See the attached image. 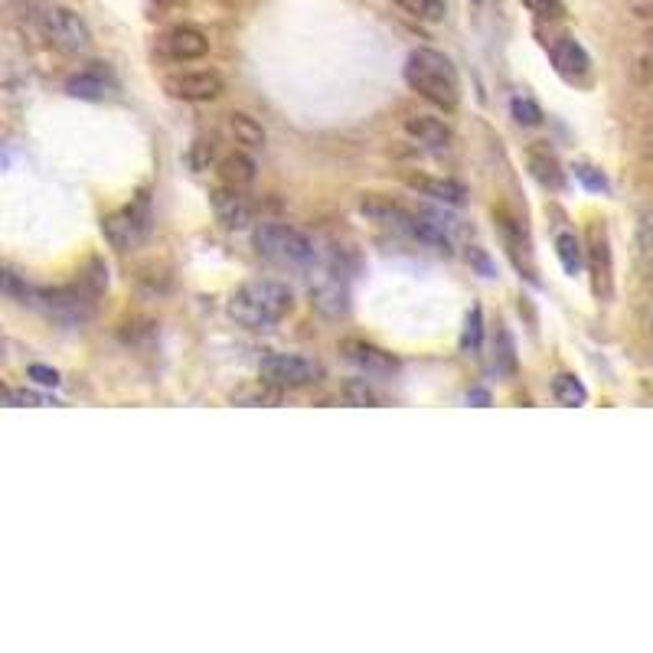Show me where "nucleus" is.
I'll return each instance as SVG.
<instances>
[{"label":"nucleus","instance_id":"7c9ffc66","mask_svg":"<svg viewBox=\"0 0 653 653\" xmlns=\"http://www.w3.org/2000/svg\"><path fill=\"white\" fill-rule=\"evenodd\" d=\"M471 262L480 268V275H484V278H494V265H490V258L480 249H471Z\"/></svg>","mask_w":653,"mask_h":653},{"label":"nucleus","instance_id":"f8f14e48","mask_svg":"<svg viewBox=\"0 0 653 653\" xmlns=\"http://www.w3.org/2000/svg\"><path fill=\"white\" fill-rule=\"evenodd\" d=\"M340 353L347 356V363H353L366 376H392L399 366L396 356L386 353L383 347H376V343H366V340H343Z\"/></svg>","mask_w":653,"mask_h":653},{"label":"nucleus","instance_id":"f257e3e1","mask_svg":"<svg viewBox=\"0 0 653 653\" xmlns=\"http://www.w3.org/2000/svg\"><path fill=\"white\" fill-rule=\"evenodd\" d=\"M405 85L422 95L425 102H431L441 112H454L461 105V76H458V66L451 63L445 53L438 49H428V46H418L405 59Z\"/></svg>","mask_w":653,"mask_h":653},{"label":"nucleus","instance_id":"4468645a","mask_svg":"<svg viewBox=\"0 0 653 653\" xmlns=\"http://www.w3.org/2000/svg\"><path fill=\"white\" fill-rule=\"evenodd\" d=\"M209 206L226 229H245L252 223V203L245 200L242 190H232L226 183L209 193Z\"/></svg>","mask_w":653,"mask_h":653},{"label":"nucleus","instance_id":"9d476101","mask_svg":"<svg viewBox=\"0 0 653 653\" xmlns=\"http://www.w3.org/2000/svg\"><path fill=\"white\" fill-rule=\"evenodd\" d=\"M164 89L177 102H213L223 95L226 82L216 69H193V72H177V76L164 79Z\"/></svg>","mask_w":653,"mask_h":653},{"label":"nucleus","instance_id":"c756f323","mask_svg":"<svg viewBox=\"0 0 653 653\" xmlns=\"http://www.w3.org/2000/svg\"><path fill=\"white\" fill-rule=\"evenodd\" d=\"M7 402L10 405H49L46 396H36V392H30V389H10Z\"/></svg>","mask_w":653,"mask_h":653},{"label":"nucleus","instance_id":"6ab92c4d","mask_svg":"<svg viewBox=\"0 0 653 653\" xmlns=\"http://www.w3.org/2000/svg\"><path fill=\"white\" fill-rule=\"evenodd\" d=\"M409 187L418 190L422 196H431V200H441L448 206H464L467 203V190L458 180H431V177H409Z\"/></svg>","mask_w":653,"mask_h":653},{"label":"nucleus","instance_id":"6e6552de","mask_svg":"<svg viewBox=\"0 0 653 653\" xmlns=\"http://www.w3.org/2000/svg\"><path fill=\"white\" fill-rule=\"evenodd\" d=\"M588 275H591V291H595L598 301H611L614 294V255H611V239L608 229L601 223L588 226Z\"/></svg>","mask_w":653,"mask_h":653},{"label":"nucleus","instance_id":"bb28decb","mask_svg":"<svg viewBox=\"0 0 653 653\" xmlns=\"http://www.w3.org/2000/svg\"><path fill=\"white\" fill-rule=\"evenodd\" d=\"M340 396L347 399L350 405H379L383 399H379V392L366 383V379H347L340 389Z\"/></svg>","mask_w":653,"mask_h":653},{"label":"nucleus","instance_id":"b1692460","mask_svg":"<svg viewBox=\"0 0 653 653\" xmlns=\"http://www.w3.org/2000/svg\"><path fill=\"white\" fill-rule=\"evenodd\" d=\"M494 366L503 376L516 373V343H513V334L503 324H497V337H494Z\"/></svg>","mask_w":653,"mask_h":653},{"label":"nucleus","instance_id":"72a5a7b5","mask_svg":"<svg viewBox=\"0 0 653 653\" xmlns=\"http://www.w3.org/2000/svg\"><path fill=\"white\" fill-rule=\"evenodd\" d=\"M157 7H174V4H180V0H154Z\"/></svg>","mask_w":653,"mask_h":653},{"label":"nucleus","instance_id":"1a4fd4ad","mask_svg":"<svg viewBox=\"0 0 653 653\" xmlns=\"http://www.w3.org/2000/svg\"><path fill=\"white\" fill-rule=\"evenodd\" d=\"M311 307L330 320H340L350 314V288L343 271L320 268L317 278H311Z\"/></svg>","mask_w":653,"mask_h":653},{"label":"nucleus","instance_id":"9b49d317","mask_svg":"<svg viewBox=\"0 0 653 653\" xmlns=\"http://www.w3.org/2000/svg\"><path fill=\"white\" fill-rule=\"evenodd\" d=\"M209 53V40L203 30L196 27H174L157 40V56H164L167 63H193Z\"/></svg>","mask_w":653,"mask_h":653},{"label":"nucleus","instance_id":"2eb2a0df","mask_svg":"<svg viewBox=\"0 0 653 653\" xmlns=\"http://www.w3.org/2000/svg\"><path fill=\"white\" fill-rule=\"evenodd\" d=\"M66 92L72 98H82V102H105L115 92V79L102 69H85L66 82Z\"/></svg>","mask_w":653,"mask_h":653},{"label":"nucleus","instance_id":"393cba45","mask_svg":"<svg viewBox=\"0 0 653 653\" xmlns=\"http://www.w3.org/2000/svg\"><path fill=\"white\" fill-rule=\"evenodd\" d=\"M484 347V311L474 304L464 317V330H461V350L464 353H477Z\"/></svg>","mask_w":653,"mask_h":653},{"label":"nucleus","instance_id":"f3484780","mask_svg":"<svg viewBox=\"0 0 653 653\" xmlns=\"http://www.w3.org/2000/svg\"><path fill=\"white\" fill-rule=\"evenodd\" d=\"M526 164H529V174H533L542 183V187L559 190L562 183H565V174H562L559 160H556V154L549 151V147H529V151H526Z\"/></svg>","mask_w":653,"mask_h":653},{"label":"nucleus","instance_id":"39448f33","mask_svg":"<svg viewBox=\"0 0 653 653\" xmlns=\"http://www.w3.org/2000/svg\"><path fill=\"white\" fill-rule=\"evenodd\" d=\"M258 376H262V383L271 389H304V386L320 383L324 366L298 353H268L265 360L258 363Z\"/></svg>","mask_w":653,"mask_h":653},{"label":"nucleus","instance_id":"4be33fe9","mask_svg":"<svg viewBox=\"0 0 653 653\" xmlns=\"http://www.w3.org/2000/svg\"><path fill=\"white\" fill-rule=\"evenodd\" d=\"M392 4L422 23H441L448 17V0H392Z\"/></svg>","mask_w":653,"mask_h":653},{"label":"nucleus","instance_id":"423d86ee","mask_svg":"<svg viewBox=\"0 0 653 653\" xmlns=\"http://www.w3.org/2000/svg\"><path fill=\"white\" fill-rule=\"evenodd\" d=\"M40 23H43L46 40L53 43L56 49H63V53H69V56L85 53V49L92 46L89 23H85L76 14V10H69V7H46Z\"/></svg>","mask_w":653,"mask_h":653},{"label":"nucleus","instance_id":"f03ea898","mask_svg":"<svg viewBox=\"0 0 653 653\" xmlns=\"http://www.w3.org/2000/svg\"><path fill=\"white\" fill-rule=\"evenodd\" d=\"M294 307V291L285 281L275 278H258L245 281V285L229 298V317L245 330H268L281 324Z\"/></svg>","mask_w":653,"mask_h":653},{"label":"nucleus","instance_id":"2f4dec72","mask_svg":"<svg viewBox=\"0 0 653 653\" xmlns=\"http://www.w3.org/2000/svg\"><path fill=\"white\" fill-rule=\"evenodd\" d=\"M467 402H474V405H490V392H487V389H471V392H467Z\"/></svg>","mask_w":653,"mask_h":653},{"label":"nucleus","instance_id":"cd10ccee","mask_svg":"<svg viewBox=\"0 0 653 653\" xmlns=\"http://www.w3.org/2000/svg\"><path fill=\"white\" fill-rule=\"evenodd\" d=\"M572 170H575V180L582 183L585 190H591V193H608V190H611L608 177L601 174L598 167H591V164H575Z\"/></svg>","mask_w":653,"mask_h":653},{"label":"nucleus","instance_id":"473e14b6","mask_svg":"<svg viewBox=\"0 0 653 653\" xmlns=\"http://www.w3.org/2000/svg\"><path fill=\"white\" fill-rule=\"evenodd\" d=\"M631 7L640 17H653V0H631Z\"/></svg>","mask_w":653,"mask_h":653},{"label":"nucleus","instance_id":"0eeeda50","mask_svg":"<svg viewBox=\"0 0 653 653\" xmlns=\"http://www.w3.org/2000/svg\"><path fill=\"white\" fill-rule=\"evenodd\" d=\"M102 232L118 252H128L138 242H144L147 232H151V203H147V196L141 193L138 203H131L108 219H102Z\"/></svg>","mask_w":653,"mask_h":653},{"label":"nucleus","instance_id":"f704fd0d","mask_svg":"<svg viewBox=\"0 0 653 653\" xmlns=\"http://www.w3.org/2000/svg\"><path fill=\"white\" fill-rule=\"evenodd\" d=\"M650 330H653V317H650Z\"/></svg>","mask_w":653,"mask_h":653},{"label":"nucleus","instance_id":"a211bd4d","mask_svg":"<svg viewBox=\"0 0 653 653\" xmlns=\"http://www.w3.org/2000/svg\"><path fill=\"white\" fill-rule=\"evenodd\" d=\"M405 134L425 147H448V141H451V128L441 118H431V115L409 118L405 121Z\"/></svg>","mask_w":653,"mask_h":653},{"label":"nucleus","instance_id":"a878e982","mask_svg":"<svg viewBox=\"0 0 653 653\" xmlns=\"http://www.w3.org/2000/svg\"><path fill=\"white\" fill-rule=\"evenodd\" d=\"M510 115L516 125H523V128H539L542 125V108L533 102V98H526V95H516L513 102H510Z\"/></svg>","mask_w":653,"mask_h":653},{"label":"nucleus","instance_id":"aec40b11","mask_svg":"<svg viewBox=\"0 0 653 653\" xmlns=\"http://www.w3.org/2000/svg\"><path fill=\"white\" fill-rule=\"evenodd\" d=\"M556 255H559V265L565 275H582V268L588 262V255H585V245L582 239L575 236V232H559L556 236Z\"/></svg>","mask_w":653,"mask_h":653},{"label":"nucleus","instance_id":"ddd939ff","mask_svg":"<svg viewBox=\"0 0 653 653\" xmlns=\"http://www.w3.org/2000/svg\"><path fill=\"white\" fill-rule=\"evenodd\" d=\"M549 59L565 82H582L591 72V56L585 53V46L578 43L575 36H559V40L549 46Z\"/></svg>","mask_w":653,"mask_h":653},{"label":"nucleus","instance_id":"412c9836","mask_svg":"<svg viewBox=\"0 0 653 653\" xmlns=\"http://www.w3.org/2000/svg\"><path fill=\"white\" fill-rule=\"evenodd\" d=\"M552 399L565 405V409H578V405L588 402V389L575 373H559L552 379Z\"/></svg>","mask_w":653,"mask_h":653},{"label":"nucleus","instance_id":"5701e85b","mask_svg":"<svg viewBox=\"0 0 653 653\" xmlns=\"http://www.w3.org/2000/svg\"><path fill=\"white\" fill-rule=\"evenodd\" d=\"M229 128H232V134H236V141L245 144V147H262L265 144V128L258 125L252 115L232 112L229 115Z\"/></svg>","mask_w":653,"mask_h":653},{"label":"nucleus","instance_id":"dca6fc26","mask_svg":"<svg viewBox=\"0 0 653 653\" xmlns=\"http://www.w3.org/2000/svg\"><path fill=\"white\" fill-rule=\"evenodd\" d=\"M219 180L226 183V187L232 190H249L255 177H258V167H255V160L245 154V151H232L226 154L223 160H219Z\"/></svg>","mask_w":653,"mask_h":653},{"label":"nucleus","instance_id":"c85d7f7f","mask_svg":"<svg viewBox=\"0 0 653 653\" xmlns=\"http://www.w3.org/2000/svg\"><path fill=\"white\" fill-rule=\"evenodd\" d=\"M27 376L33 379L36 386H43V389H56L59 383H63L56 369H53V366H46V363H30V366H27Z\"/></svg>","mask_w":653,"mask_h":653},{"label":"nucleus","instance_id":"7ed1b4c3","mask_svg":"<svg viewBox=\"0 0 653 653\" xmlns=\"http://www.w3.org/2000/svg\"><path fill=\"white\" fill-rule=\"evenodd\" d=\"M255 252L278 268H317V245L288 223H262L252 232Z\"/></svg>","mask_w":653,"mask_h":653},{"label":"nucleus","instance_id":"20e7f679","mask_svg":"<svg viewBox=\"0 0 653 653\" xmlns=\"http://www.w3.org/2000/svg\"><path fill=\"white\" fill-rule=\"evenodd\" d=\"M360 209H363L366 216H373V219H379V223H386L389 229L402 232L405 239L418 242L422 249H435V252L451 255L448 232L441 229L438 223H428L425 216H415V213H409V209H402V206L389 203V200H376V196H373V200H363Z\"/></svg>","mask_w":653,"mask_h":653}]
</instances>
